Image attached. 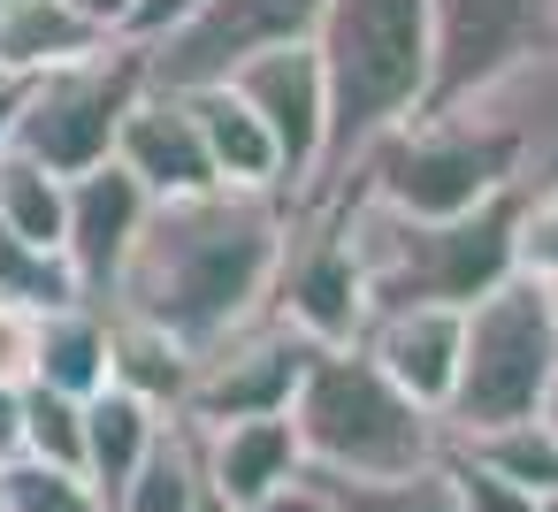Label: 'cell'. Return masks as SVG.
Wrapping results in <instances>:
<instances>
[{"label": "cell", "instance_id": "6da1fadb", "mask_svg": "<svg viewBox=\"0 0 558 512\" xmlns=\"http://www.w3.org/2000/svg\"><path fill=\"white\" fill-rule=\"evenodd\" d=\"M291 207H299L291 192H245V184L154 199L123 253L108 314L154 321L207 359L222 337H238L268 314Z\"/></svg>", "mask_w": 558, "mask_h": 512}, {"label": "cell", "instance_id": "7a4b0ae2", "mask_svg": "<svg viewBox=\"0 0 558 512\" xmlns=\"http://www.w3.org/2000/svg\"><path fill=\"white\" fill-rule=\"evenodd\" d=\"M314 54L329 77V146L306 192H337L360 154L428 100V0H329Z\"/></svg>", "mask_w": 558, "mask_h": 512}, {"label": "cell", "instance_id": "3957f363", "mask_svg": "<svg viewBox=\"0 0 558 512\" xmlns=\"http://www.w3.org/2000/svg\"><path fill=\"white\" fill-rule=\"evenodd\" d=\"M291 428L314 474H413L444 459V413L405 398L367 344H322L291 398Z\"/></svg>", "mask_w": 558, "mask_h": 512}, {"label": "cell", "instance_id": "277c9868", "mask_svg": "<svg viewBox=\"0 0 558 512\" xmlns=\"http://www.w3.org/2000/svg\"><path fill=\"white\" fill-rule=\"evenodd\" d=\"M344 184H360L367 199H383L413 222H451V215L489 207L497 192H520V138L482 100H459V108H436V115L383 131Z\"/></svg>", "mask_w": 558, "mask_h": 512}, {"label": "cell", "instance_id": "5b68a950", "mask_svg": "<svg viewBox=\"0 0 558 512\" xmlns=\"http://www.w3.org/2000/svg\"><path fill=\"white\" fill-rule=\"evenodd\" d=\"M558 375V314L543 276H505L489 298L466 306L459 382L444 405V436H482L505 420H535Z\"/></svg>", "mask_w": 558, "mask_h": 512}, {"label": "cell", "instance_id": "8992f818", "mask_svg": "<svg viewBox=\"0 0 558 512\" xmlns=\"http://www.w3.org/2000/svg\"><path fill=\"white\" fill-rule=\"evenodd\" d=\"M146 85H154V70H146L138 39H108L100 54L32 77L24 115H16V154L47 161L54 176H85V169L116 161V131Z\"/></svg>", "mask_w": 558, "mask_h": 512}, {"label": "cell", "instance_id": "52a82bcc", "mask_svg": "<svg viewBox=\"0 0 558 512\" xmlns=\"http://www.w3.org/2000/svg\"><path fill=\"white\" fill-rule=\"evenodd\" d=\"M322 9H329V0H199L177 32L146 39V70H154L161 93L230 85L253 54L306 47L322 32Z\"/></svg>", "mask_w": 558, "mask_h": 512}, {"label": "cell", "instance_id": "ba28073f", "mask_svg": "<svg viewBox=\"0 0 558 512\" xmlns=\"http://www.w3.org/2000/svg\"><path fill=\"white\" fill-rule=\"evenodd\" d=\"M550 16H558V0H428V100H421V115L459 108L482 85H497L505 70L550 54Z\"/></svg>", "mask_w": 558, "mask_h": 512}, {"label": "cell", "instance_id": "9c48e42d", "mask_svg": "<svg viewBox=\"0 0 558 512\" xmlns=\"http://www.w3.org/2000/svg\"><path fill=\"white\" fill-rule=\"evenodd\" d=\"M322 344L299 337L283 314H260L253 329L222 337L207 359H199V382L184 398V420L192 428H222V420H253V413H291L299 382H306V359Z\"/></svg>", "mask_w": 558, "mask_h": 512}, {"label": "cell", "instance_id": "30bf717a", "mask_svg": "<svg viewBox=\"0 0 558 512\" xmlns=\"http://www.w3.org/2000/svg\"><path fill=\"white\" fill-rule=\"evenodd\" d=\"M230 85H238V93L253 100V115L276 131L291 192H306V184H314V169H322V146H329V77H322L314 39H306V47L253 54Z\"/></svg>", "mask_w": 558, "mask_h": 512}, {"label": "cell", "instance_id": "8fae6325", "mask_svg": "<svg viewBox=\"0 0 558 512\" xmlns=\"http://www.w3.org/2000/svg\"><path fill=\"white\" fill-rule=\"evenodd\" d=\"M146 207H154V192L123 161H100V169L70 176V245L62 253H70L77 283H85V306L116 298V276H123V253H131Z\"/></svg>", "mask_w": 558, "mask_h": 512}, {"label": "cell", "instance_id": "7c38bea8", "mask_svg": "<svg viewBox=\"0 0 558 512\" xmlns=\"http://www.w3.org/2000/svg\"><path fill=\"white\" fill-rule=\"evenodd\" d=\"M116 161H123L154 199H184V192H215V184H222V176H215V154H207V138H199L192 100H184V93H161V85H146L138 108L123 115Z\"/></svg>", "mask_w": 558, "mask_h": 512}, {"label": "cell", "instance_id": "4fadbf2b", "mask_svg": "<svg viewBox=\"0 0 558 512\" xmlns=\"http://www.w3.org/2000/svg\"><path fill=\"white\" fill-rule=\"evenodd\" d=\"M459 337H466V306H390L367 321V352L375 367L421 398L428 413L451 405V382H459Z\"/></svg>", "mask_w": 558, "mask_h": 512}, {"label": "cell", "instance_id": "5bb4252c", "mask_svg": "<svg viewBox=\"0 0 558 512\" xmlns=\"http://www.w3.org/2000/svg\"><path fill=\"white\" fill-rule=\"evenodd\" d=\"M199 451H207V481L230 504H260L268 489H283L291 474H306V451H299L291 413H253V420L199 428Z\"/></svg>", "mask_w": 558, "mask_h": 512}, {"label": "cell", "instance_id": "9a60e30c", "mask_svg": "<svg viewBox=\"0 0 558 512\" xmlns=\"http://www.w3.org/2000/svg\"><path fill=\"white\" fill-rule=\"evenodd\" d=\"M184 100H192V115H199V138H207L222 184H245V192H291L276 131L253 115V100H245L238 85H199V93H184ZM291 199H299V192H291Z\"/></svg>", "mask_w": 558, "mask_h": 512}, {"label": "cell", "instance_id": "2e32d148", "mask_svg": "<svg viewBox=\"0 0 558 512\" xmlns=\"http://www.w3.org/2000/svg\"><path fill=\"white\" fill-rule=\"evenodd\" d=\"M116 32H100L93 16H77L70 0H0V77H47L62 62L100 54Z\"/></svg>", "mask_w": 558, "mask_h": 512}, {"label": "cell", "instance_id": "e0dca14e", "mask_svg": "<svg viewBox=\"0 0 558 512\" xmlns=\"http://www.w3.org/2000/svg\"><path fill=\"white\" fill-rule=\"evenodd\" d=\"M169 420L177 413H161V405H146V398H131V390H100V398H85V474H93V489L116 504L123 489H131V474L154 459V443L169 436Z\"/></svg>", "mask_w": 558, "mask_h": 512}, {"label": "cell", "instance_id": "ac0fdd59", "mask_svg": "<svg viewBox=\"0 0 558 512\" xmlns=\"http://www.w3.org/2000/svg\"><path fill=\"white\" fill-rule=\"evenodd\" d=\"M108 367H116V329H108V306H54L39 314V375L47 390L62 398H100L108 390Z\"/></svg>", "mask_w": 558, "mask_h": 512}, {"label": "cell", "instance_id": "d6986e66", "mask_svg": "<svg viewBox=\"0 0 558 512\" xmlns=\"http://www.w3.org/2000/svg\"><path fill=\"white\" fill-rule=\"evenodd\" d=\"M108 329H116V367H108V382L131 390V398H146V405H161V413H184V398H192V382H199V352L177 344V337L154 329V321H131V314H108Z\"/></svg>", "mask_w": 558, "mask_h": 512}, {"label": "cell", "instance_id": "ffe728a7", "mask_svg": "<svg viewBox=\"0 0 558 512\" xmlns=\"http://www.w3.org/2000/svg\"><path fill=\"white\" fill-rule=\"evenodd\" d=\"M0 222L32 245H70V176L9 146L0 154Z\"/></svg>", "mask_w": 558, "mask_h": 512}, {"label": "cell", "instance_id": "44dd1931", "mask_svg": "<svg viewBox=\"0 0 558 512\" xmlns=\"http://www.w3.org/2000/svg\"><path fill=\"white\" fill-rule=\"evenodd\" d=\"M451 451L482 459L489 474L520 481L527 497H558V428L535 413V420H505V428H482V436H451Z\"/></svg>", "mask_w": 558, "mask_h": 512}, {"label": "cell", "instance_id": "7402d4cb", "mask_svg": "<svg viewBox=\"0 0 558 512\" xmlns=\"http://www.w3.org/2000/svg\"><path fill=\"white\" fill-rule=\"evenodd\" d=\"M199 481H207V451H199V428L177 413L169 436L154 443V459H146V466L131 474V489L116 497V512H192Z\"/></svg>", "mask_w": 558, "mask_h": 512}, {"label": "cell", "instance_id": "603a6c76", "mask_svg": "<svg viewBox=\"0 0 558 512\" xmlns=\"http://www.w3.org/2000/svg\"><path fill=\"white\" fill-rule=\"evenodd\" d=\"M0 298L32 306V314H54V306H77L85 283H77L62 245H32V237H16L9 222H0Z\"/></svg>", "mask_w": 558, "mask_h": 512}, {"label": "cell", "instance_id": "cb8c5ba5", "mask_svg": "<svg viewBox=\"0 0 558 512\" xmlns=\"http://www.w3.org/2000/svg\"><path fill=\"white\" fill-rule=\"evenodd\" d=\"M337 512H459L451 466H413V474H322Z\"/></svg>", "mask_w": 558, "mask_h": 512}, {"label": "cell", "instance_id": "d4e9b609", "mask_svg": "<svg viewBox=\"0 0 558 512\" xmlns=\"http://www.w3.org/2000/svg\"><path fill=\"white\" fill-rule=\"evenodd\" d=\"M0 504H9V512H116L93 489V474L47 466V459H9V466H0Z\"/></svg>", "mask_w": 558, "mask_h": 512}, {"label": "cell", "instance_id": "484cf974", "mask_svg": "<svg viewBox=\"0 0 558 512\" xmlns=\"http://www.w3.org/2000/svg\"><path fill=\"white\" fill-rule=\"evenodd\" d=\"M16 459H47V466H77L85 474V398H62L47 382L24 390V451Z\"/></svg>", "mask_w": 558, "mask_h": 512}, {"label": "cell", "instance_id": "4316f807", "mask_svg": "<svg viewBox=\"0 0 558 512\" xmlns=\"http://www.w3.org/2000/svg\"><path fill=\"white\" fill-rule=\"evenodd\" d=\"M512 260H520V276H543V283H558V184H550V192H520Z\"/></svg>", "mask_w": 558, "mask_h": 512}, {"label": "cell", "instance_id": "83f0119b", "mask_svg": "<svg viewBox=\"0 0 558 512\" xmlns=\"http://www.w3.org/2000/svg\"><path fill=\"white\" fill-rule=\"evenodd\" d=\"M444 466H451V489H459V512H543V497H527L520 481H505V474H489L482 459H466V451H451V443H444Z\"/></svg>", "mask_w": 558, "mask_h": 512}, {"label": "cell", "instance_id": "f1b7e54d", "mask_svg": "<svg viewBox=\"0 0 558 512\" xmlns=\"http://www.w3.org/2000/svg\"><path fill=\"white\" fill-rule=\"evenodd\" d=\"M32 375H39V314L0 298V382L24 390Z\"/></svg>", "mask_w": 558, "mask_h": 512}, {"label": "cell", "instance_id": "f546056e", "mask_svg": "<svg viewBox=\"0 0 558 512\" xmlns=\"http://www.w3.org/2000/svg\"><path fill=\"white\" fill-rule=\"evenodd\" d=\"M245 512H337V497H329V481L306 466V474H291L283 489H268L260 504H245Z\"/></svg>", "mask_w": 558, "mask_h": 512}, {"label": "cell", "instance_id": "4dcf8cb0", "mask_svg": "<svg viewBox=\"0 0 558 512\" xmlns=\"http://www.w3.org/2000/svg\"><path fill=\"white\" fill-rule=\"evenodd\" d=\"M192 9H199V0H138V16H131V32H123V39H138V47H146V39L177 32Z\"/></svg>", "mask_w": 558, "mask_h": 512}, {"label": "cell", "instance_id": "1f68e13d", "mask_svg": "<svg viewBox=\"0 0 558 512\" xmlns=\"http://www.w3.org/2000/svg\"><path fill=\"white\" fill-rule=\"evenodd\" d=\"M24 390H32V382H24ZM24 390L0 382V466H9V459L24 451Z\"/></svg>", "mask_w": 558, "mask_h": 512}, {"label": "cell", "instance_id": "d6a6232c", "mask_svg": "<svg viewBox=\"0 0 558 512\" xmlns=\"http://www.w3.org/2000/svg\"><path fill=\"white\" fill-rule=\"evenodd\" d=\"M70 9H77V16H93L100 32H116V39H123V32H131V16H138V0H70Z\"/></svg>", "mask_w": 558, "mask_h": 512}, {"label": "cell", "instance_id": "836d02e7", "mask_svg": "<svg viewBox=\"0 0 558 512\" xmlns=\"http://www.w3.org/2000/svg\"><path fill=\"white\" fill-rule=\"evenodd\" d=\"M24 93H32L24 77H0V154L16 146V115H24Z\"/></svg>", "mask_w": 558, "mask_h": 512}, {"label": "cell", "instance_id": "e575fe53", "mask_svg": "<svg viewBox=\"0 0 558 512\" xmlns=\"http://www.w3.org/2000/svg\"><path fill=\"white\" fill-rule=\"evenodd\" d=\"M192 512H245V504H230L215 481H199V497H192Z\"/></svg>", "mask_w": 558, "mask_h": 512}, {"label": "cell", "instance_id": "d590c367", "mask_svg": "<svg viewBox=\"0 0 558 512\" xmlns=\"http://www.w3.org/2000/svg\"><path fill=\"white\" fill-rule=\"evenodd\" d=\"M543 420L558 428V375H550V390H543Z\"/></svg>", "mask_w": 558, "mask_h": 512}, {"label": "cell", "instance_id": "8d00e7d4", "mask_svg": "<svg viewBox=\"0 0 558 512\" xmlns=\"http://www.w3.org/2000/svg\"><path fill=\"white\" fill-rule=\"evenodd\" d=\"M550 314H558V283H550Z\"/></svg>", "mask_w": 558, "mask_h": 512}, {"label": "cell", "instance_id": "74e56055", "mask_svg": "<svg viewBox=\"0 0 558 512\" xmlns=\"http://www.w3.org/2000/svg\"><path fill=\"white\" fill-rule=\"evenodd\" d=\"M543 512H558V497H543Z\"/></svg>", "mask_w": 558, "mask_h": 512}, {"label": "cell", "instance_id": "f35d334b", "mask_svg": "<svg viewBox=\"0 0 558 512\" xmlns=\"http://www.w3.org/2000/svg\"><path fill=\"white\" fill-rule=\"evenodd\" d=\"M550 47H558V16H550Z\"/></svg>", "mask_w": 558, "mask_h": 512}, {"label": "cell", "instance_id": "ab89813d", "mask_svg": "<svg viewBox=\"0 0 558 512\" xmlns=\"http://www.w3.org/2000/svg\"><path fill=\"white\" fill-rule=\"evenodd\" d=\"M0 512H9V504H0Z\"/></svg>", "mask_w": 558, "mask_h": 512}]
</instances>
